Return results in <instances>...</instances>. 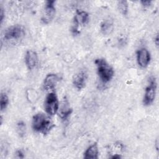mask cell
<instances>
[{
	"mask_svg": "<svg viewBox=\"0 0 159 159\" xmlns=\"http://www.w3.org/2000/svg\"><path fill=\"white\" fill-rule=\"evenodd\" d=\"M32 126L34 131L46 135L55 125L48 116L40 112L33 116Z\"/></svg>",
	"mask_w": 159,
	"mask_h": 159,
	"instance_id": "1",
	"label": "cell"
},
{
	"mask_svg": "<svg viewBox=\"0 0 159 159\" xmlns=\"http://www.w3.org/2000/svg\"><path fill=\"white\" fill-rule=\"evenodd\" d=\"M94 62L97 66L98 75L102 82L106 83L110 81L114 75L112 68L103 58H98Z\"/></svg>",
	"mask_w": 159,
	"mask_h": 159,
	"instance_id": "2",
	"label": "cell"
},
{
	"mask_svg": "<svg viewBox=\"0 0 159 159\" xmlns=\"http://www.w3.org/2000/svg\"><path fill=\"white\" fill-rule=\"evenodd\" d=\"M156 90H157L156 78L155 76H151L148 79V84L145 88V96L143 100V102L144 105L148 106L153 102L155 98Z\"/></svg>",
	"mask_w": 159,
	"mask_h": 159,
	"instance_id": "3",
	"label": "cell"
},
{
	"mask_svg": "<svg viewBox=\"0 0 159 159\" xmlns=\"http://www.w3.org/2000/svg\"><path fill=\"white\" fill-rule=\"evenodd\" d=\"M58 108V101L55 93H50L44 101V109L48 115L53 116L57 112Z\"/></svg>",
	"mask_w": 159,
	"mask_h": 159,
	"instance_id": "4",
	"label": "cell"
},
{
	"mask_svg": "<svg viewBox=\"0 0 159 159\" xmlns=\"http://www.w3.org/2000/svg\"><path fill=\"white\" fill-rule=\"evenodd\" d=\"M89 20L88 14L83 11H77L73 19V24L71 31L74 35L80 34L79 28L81 25H84L88 24Z\"/></svg>",
	"mask_w": 159,
	"mask_h": 159,
	"instance_id": "5",
	"label": "cell"
},
{
	"mask_svg": "<svg viewBox=\"0 0 159 159\" xmlns=\"http://www.w3.org/2000/svg\"><path fill=\"white\" fill-rule=\"evenodd\" d=\"M24 35V29L22 25H14L6 29L4 38L7 40H17Z\"/></svg>",
	"mask_w": 159,
	"mask_h": 159,
	"instance_id": "6",
	"label": "cell"
},
{
	"mask_svg": "<svg viewBox=\"0 0 159 159\" xmlns=\"http://www.w3.org/2000/svg\"><path fill=\"white\" fill-rule=\"evenodd\" d=\"M55 1H47L45 5V14L42 20L45 24L49 23L54 17L55 14Z\"/></svg>",
	"mask_w": 159,
	"mask_h": 159,
	"instance_id": "7",
	"label": "cell"
},
{
	"mask_svg": "<svg viewBox=\"0 0 159 159\" xmlns=\"http://www.w3.org/2000/svg\"><path fill=\"white\" fill-rule=\"evenodd\" d=\"M88 78V75L86 71L81 70L78 72L73 77V84L76 89L81 90L83 89L86 84Z\"/></svg>",
	"mask_w": 159,
	"mask_h": 159,
	"instance_id": "8",
	"label": "cell"
},
{
	"mask_svg": "<svg viewBox=\"0 0 159 159\" xmlns=\"http://www.w3.org/2000/svg\"><path fill=\"white\" fill-rule=\"evenodd\" d=\"M137 60L140 66L145 68L148 66L150 60V52L144 48L139 50L137 52Z\"/></svg>",
	"mask_w": 159,
	"mask_h": 159,
	"instance_id": "9",
	"label": "cell"
},
{
	"mask_svg": "<svg viewBox=\"0 0 159 159\" xmlns=\"http://www.w3.org/2000/svg\"><path fill=\"white\" fill-rule=\"evenodd\" d=\"M72 111L73 110L70 106L68 100L66 97H65L63 99L60 106L59 116L62 120H66L72 113Z\"/></svg>",
	"mask_w": 159,
	"mask_h": 159,
	"instance_id": "10",
	"label": "cell"
},
{
	"mask_svg": "<svg viewBox=\"0 0 159 159\" xmlns=\"http://www.w3.org/2000/svg\"><path fill=\"white\" fill-rule=\"evenodd\" d=\"M25 62L28 69H34L38 63V56L37 53L32 50H28L25 53Z\"/></svg>",
	"mask_w": 159,
	"mask_h": 159,
	"instance_id": "11",
	"label": "cell"
},
{
	"mask_svg": "<svg viewBox=\"0 0 159 159\" xmlns=\"http://www.w3.org/2000/svg\"><path fill=\"white\" fill-rule=\"evenodd\" d=\"M59 80L56 74L50 73L46 76L43 81V88L45 90H51L55 88Z\"/></svg>",
	"mask_w": 159,
	"mask_h": 159,
	"instance_id": "12",
	"label": "cell"
},
{
	"mask_svg": "<svg viewBox=\"0 0 159 159\" xmlns=\"http://www.w3.org/2000/svg\"><path fill=\"white\" fill-rule=\"evenodd\" d=\"M98 147L96 142L90 145L84 153L85 159H97L98 158Z\"/></svg>",
	"mask_w": 159,
	"mask_h": 159,
	"instance_id": "13",
	"label": "cell"
},
{
	"mask_svg": "<svg viewBox=\"0 0 159 159\" xmlns=\"http://www.w3.org/2000/svg\"><path fill=\"white\" fill-rule=\"evenodd\" d=\"M101 32L104 35H109L113 30V24L109 19L104 20L101 24Z\"/></svg>",
	"mask_w": 159,
	"mask_h": 159,
	"instance_id": "14",
	"label": "cell"
},
{
	"mask_svg": "<svg viewBox=\"0 0 159 159\" xmlns=\"http://www.w3.org/2000/svg\"><path fill=\"white\" fill-rule=\"evenodd\" d=\"M16 129L20 137H24L26 133V125L23 121H19L16 125Z\"/></svg>",
	"mask_w": 159,
	"mask_h": 159,
	"instance_id": "15",
	"label": "cell"
},
{
	"mask_svg": "<svg viewBox=\"0 0 159 159\" xmlns=\"http://www.w3.org/2000/svg\"><path fill=\"white\" fill-rule=\"evenodd\" d=\"M9 103V98L6 93H1L0 97V108L1 111H4L7 106Z\"/></svg>",
	"mask_w": 159,
	"mask_h": 159,
	"instance_id": "16",
	"label": "cell"
},
{
	"mask_svg": "<svg viewBox=\"0 0 159 159\" xmlns=\"http://www.w3.org/2000/svg\"><path fill=\"white\" fill-rule=\"evenodd\" d=\"M118 9L120 12L124 16L127 15L128 12V4L125 1H119L117 3Z\"/></svg>",
	"mask_w": 159,
	"mask_h": 159,
	"instance_id": "17",
	"label": "cell"
},
{
	"mask_svg": "<svg viewBox=\"0 0 159 159\" xmlns=\"http://www.w3.org/2000/svg\"><path fill=\"white\" fill-rule=\"evenodd\" d=\"M16 155L17 158H23L24 157V154L22 150H17L16 152Z\"/></svg>",
	"mask_w": 159,
	"mask_h": 159,
	"instance_id": "18",
	"label": "cell"
},
{
	"mask_svg": "<svg viewBox=\"0 0 159 159\" xmlns=\"http://www.w3.org/2000/svg\"><path fill=\"white\" fill-rule=\"evenodd\" d=\"M126 39L124 37H121L118 40V43L119 44L120 46H124L126 44Z\"/></svg>",
	"mask_w": 159,
	"mask_h": 159,
	"instance_id": "19",
	"label": "cell"
},
{
	"mask_svg": "<svg viewBox=\"0 0 159 159\" xmlns=\"http://www.w3.org/2000/svg\"><path fill=\"white\" fill-rule=\"evenodd\" d=\"M141 4L144 7H149L152 4V1H142Z\"/></svg>",
	"mask_w": 159,
	"mask_h": 159,
	"instance_id": "20",
	"label": "cell"
},
{
	"mask_svg": "<svg viewBox=\"0 0 159 159\" xmlns=\"http://www.w3.org/2000/svg\"><path fill=\"white\" fill-rule=\"evenodd\" d=\"M4 11H3V9L2 7H1V11H0V16H1V23L2 24V20H3V19H4Z\"/></svg>",
	"mask_w": 159,
	"mask_h": 159,
	"instance_id": "21",
	"label": "cell"
},
{
	"mask_svg": "<svg viewBox=\"0 0 159 159\" xmlns=\"http://www.w3.org/2000/svg\"><path fill=\"white\" fill-rule=\"evenodd\" d=\"M154 42H155L156 46L158 47V34L156 35L155 37L154 38Z\"/></svg>",
	"mask_w": 159,
	"mask_h": 159,
	"instance_id": "22",
	"label": "cell"
},
{
	"mask_svg": "<svg viewBox=\"0 0 159 159\" xmlns=\"http://www.w3.org/2000/svg\"><path fill=\"white\" fill-rule=\"evenodd\" d=\"M111 158H121V156H120V155H118V154H115V155H114L113 156L111 157Z\"/></svg>",
	"mask_w": 159,
	"mask_h": 159,
	"instance_id": "23",
	"label": "cell"
}]
</instances>
